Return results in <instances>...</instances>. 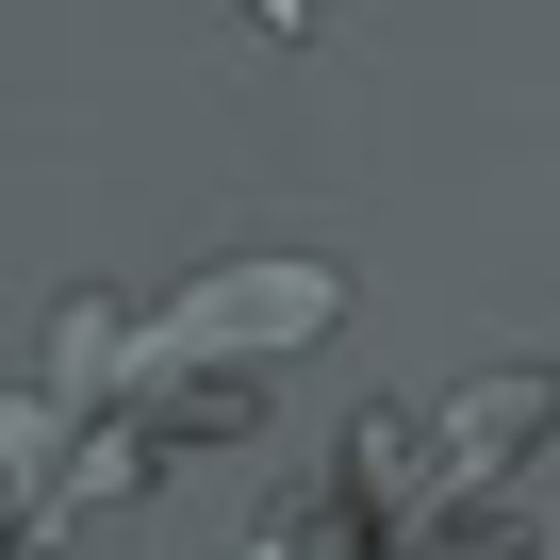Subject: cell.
<instances>
[{"label":"cell","mask_w":560,"mask_h":560,"mask_svg":"<svg viewBox=\"0 0 560 560\" xmlns=\"http://www.w3.org/2000/svg\"><path fill=\"white\" fill-rule=\"evenodd\" d=\"M247 18H264V34H298V18H314V0H247Z\"/></svg>","instance_id":"cell-1"}]
</instances>
